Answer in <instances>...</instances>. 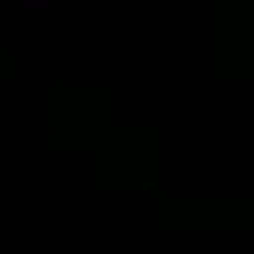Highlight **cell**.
Masks as SVG:
<instances>
[{"instance_id":"cell-1","label":"cell","mask_w":254,"mask_h":254,"mask_svg":"<svg viewBox=\"0 0 254 254\" xmlns=\"http://www.w3.org/2000/svg\"><path fill=\"white\" fill-rule=\"evenodd\" d=\"M28 14H42V0H28Z\"/></svg>"}]
</instances>
